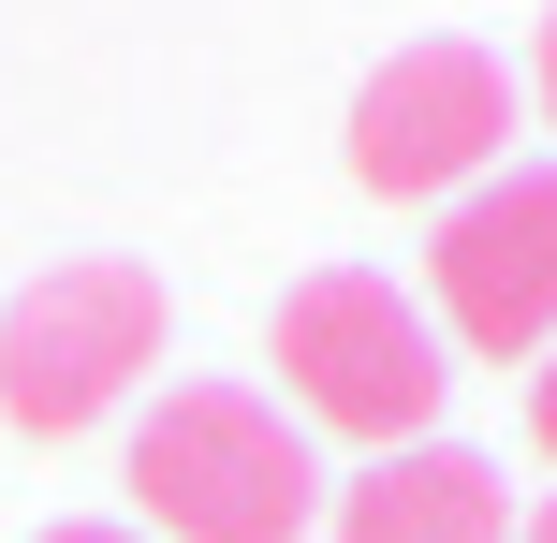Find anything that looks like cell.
Returning <instances> with one entry per match:
<instances>
[{
  "mask_svg": "<svg viewBox=\"0 0 557 543\" xmlns=\"http://www.w3.org/2000/svg\"><path fill=\"white\" fill-rule=\"evenodd\" d=\"M323 456L308 427L250 382H176L162 411H133V515L147 543H308L323 529Z\"/></svg>",
  "mask_w": 557,
  "mask_h": 543,
  "instance_id": "6da1fadb",
  "label": "cell"
},
{
  "mask_svg": "<svg viewBox=\"0 0 557 543\" xmlns=\"http://www.w3.org/2000/svg\"><path fill=\"white\" fill-rule=\"evenodd\" d=\"M264 368H278V411H294V427H337V441H367V456L441 441V397H455L441 323L396 280H367V264H323V280L278 294Z\"/></svg>",
  "mask_w": 557,
  "mask_h": 543,
  "instance_id": "7a4b0ae2",
  "label": "cell"
},
{
  "mask_svg": "<svg viewBox=\"0 0 557 543\" xmlns=\"http://www.w3.org/2000/svg\"><path fill=\"white\" fill-rule=\"evenodd\" d=\"M162 338H176L162 264H133V250H74V264H45V280L0 309V427H29V441L103 427V411L162 368Z\"/></svg>",
  "mask_w": 557,
  "mask_h": 543,
  "instance_id": "3957f363",
  "label": "cell"
},
{
  "mask_svg": "<svg viewBox=\"0 0 557 543\" xmlns=\"http://www.w3.org/2000/svg\"><path fill=\"white\" fill-rule=\"evenodd\" d=\"M425 323H441V353H484V368H543L557 353V162H499L484 192L441 206Z\"/></svg>",
  "mask_w": 557,
  "mask_h": 543,
  "instance_id": "277c9868",
  "label": "cell"
},
{
  "mask_svg": "<svg viewBox=\"0 0 557 543\" xmlns=\"http://www.w3.org/2000/svg\"><path fill=\"white\" fill-rule=\"evenodd\" d=\"M513 147V74L484 45H396L382 74L352 88V176L382 206H455L484 192Z\"/></svg>",
  "mask_w": 557,
  "mask_h": 543,
  "instance_id": "5b68a950",
  "label": "cell"
},
{
  "mask_svg": "<svg viewBox=\"0 0 557 543\" xmlns=\"http://www.w3.org/2000/svg\"><path fill=\"white\" fill-rule=\"evenodd\" d=\"M323 529L337 543H513V485L470 441H411V456H367L323 499Z\"/></svg>",
  "mask_w": 557,
  "mask_h": 543,
  "instance_id": "8992f818",
  "label": "cell"
},
{
  "mask_svg": "<svg viewBox=\"0 0 557 543\" xmlns=\"http://www.w3.org/2000/svg\"><path fill=\"white\" fill-rule=\"evenodd\" d=\"M529 103H543V133H557V0H543V29H529Z\"/></svg>",
  "mask_w": 557,
  "mask_h": 543,
  "instance_id": "52a82bcc",
  "label": "cell"
},
{
  "mask_svg": "<svg viewBox=\"0 0 557 543\" xmlns=\"http://www.w3.org/2000/svg\"><path fill=\"white\" fill-rule=\"evenodd\" d=\"M529 441H543V456H557V353H543V368H529Z\"/></svg>",
  "mask_w": 557,
  "mask_h": 543,
  "instance_id": "ba28073f",
  "label": "cell"
},
{
  "mask_svg": "<svg viewBox=\"0 0 557 543\" xmlns=\"http://www.w3.org/2000/svg\"><path fill=\"white\" fill-rule=\"evenodd\" d=\"M45 543H147V529H103V515H74V529H45Z\"/></svg>",
  "mask_w": 557,
  "mask_h": 543,
  "instance_id": "9c48e42d",
  "label": "cell"
},
{
  "mask_svg": "<svg viewBox=\"0 0 557 543\" xmlns=\"http://www.w3.org/2000/svg\"><path fill=\"white\" fill-rule=\"evenodd\" d=\"M513 543H557V499H543V515H529V529H513Z\"/></svg>",
  "mask_w": 557,
  "mask_h": 543,
  "instance_id": "30bf717a",
  "label": "cell"
}]
</instances>
